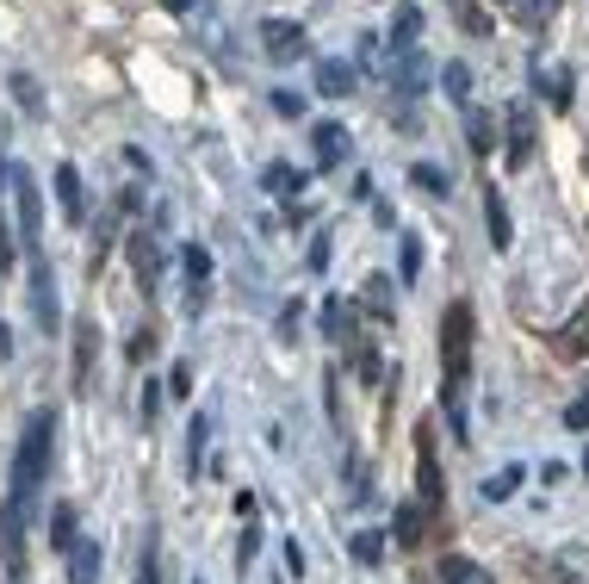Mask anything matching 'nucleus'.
Segmentation results:
<instances>
[{
    "instance_id": "nucleus-4",
    "label": "nucleus",
    "mask_w": 589,
    "mask_h": 584,
    "mask_svg": "<svg viewBox=\"0 0 589 584\" xmlns=\"http://www.w3.org/2000/svg\"><path fill=\"white\" fill-rule=\"evenodd\" d=\"M416 479H422V510H441V460H434V429H416Z\"/></svg>"
},
{
    "instance_id": "nucleus-27",
    "label": "nucleus",
    "mask_w": 589,
    "mask_h": 584,
    "mask_svg": "<svg viewBox=\"0 0 589 584\" xmlns=\"http://www.w3.org/2000/svg\"><path fill=\"white\" fill-rule=\"evenodd\" d=\"M515 485H521V467H503V473L484 479V498H490V504H503V498H515Z\"/></svg>"
},
{
    "instance_id": "nucleus-24",
    "label": "nucleus",
    "mask_w": 589,
    "mask_h": 584,
    "mask_svg": "<svg viewBox=\"0 0 589 584\" xmlns=\"http://www.w3.org/2000/svg\"><path fill=\"white\" fill-rule=\"evenodd\" d=\"M348 553H354L360 566H379V560H385V535H379V529H360V535L348 541Z\"/></svg>"
},
{
    "instance_id": "nucleus-21",
    "label": "nucleus",
    "mask_w": 589,
    "mask_h": 584,
    "mask_svg": "<svg viewBox=\"0 0 589 584\" xmlns=\"http://www.w3.org/2000/svg\"><path fill=\"white\" fill-rule=\"evenodd\" d=\"M261 187H267V193H279V199H298V193H304V174L286 168V162H273V168L261 174Z\"/></svg>"
},
{
    "instance_id": "nucleus-43",
    "label": "nucleus",
    "mask_w": 589,
    "mask_h": 584,
    "mask_svg": "<svg viewBox=\"0 0 589 584\" xmlns=\"http://www.w3.org/2000/svg\"><path fill=\"white\" fill-rule=\"evenodd\" d=\"M162 7H168V13H186V7H193V0H162Z\"/></svg>"
},
{
    "instance_id": "nucleus-18",
    "label": "nucleus",
    "mask_w": 589,
    "mask_h": 584,
    "mask_svg": "<svg viewBox=\"0 0 589 584\" xmlns=\"http://www.w3.org/2000/svg\"><path fill=\"white\" fill-rule=\"evenodd\" d=\"M441 584H496V578L478 566V560H465V553H447V560H441Z\"/></svg>"
},
{
    "instance_id": "nucleus-33",
    "label": "nucleus",
    "mask_w": 589,
    "mask_h": 584,
    "mask_svg": "<svg viewBox=\"0 0 589 584\" xmlns=\"http://www.w3.org/2000/svg\"><path fill=\"white\" fill-rule=\"evenodd\" d=\"M323 386H329V392H323V411H329V423H341V367H329V373H323Z\"/></svg>"
},
{
    "instance_id": "nucleus-36",
    "label": "nucleus",
    "mask_w": 589,
    "mask_h": 584,
    "mask_svg": "<svg viewBox=\"0 0 589 584\" xmlns=\"http://www.w3.org/2000/svg\"><path fill=\"white\" fill-rule=\"evenodd\" d=\"M410 174H416V187H428V193H447V174H441V168H428V162H416Z\"/></svg>"
},
{
    "instance_id": "nucleus-35",
    "label": "nucleus",
    "mask_w": 589,
    "mask_h": 584,
    "mask_svg": "<svg viewBox=\"0 0 589 584\" xmlns=\"http://www.w3.org/2000/svg\"><path fill=\"white\" fill-rule=\"evenodd\" d=\"M137 584H162V553H155V547H143V560H137Z\"/></svg>"
},
{
    "instance_id": "nucleus-30",
    "label": "nucleus",
    "mask_w": 589,
    "mask_h": 584,
    "mask_svg": "<svg viewBox=\"0 0 589 584\" xmlns=\"http://www.w3.org/2000/svg\"><path fill=\"white\" fill-rule=\"evenodd\" d=\"M441 88H447V94L465 106V88H472V69H465V63H447V69H441Z\"/></svg>"
},
{
    "instance_id": "nucleus-8",
    "label": "nucleus",
    "mask_w": 589,
    "mask_h": 584,
    "mask_svg": "<svg viewBox=\"0 0 589 584\" xmlns=\"http://www.w3.org/2000/svg\"><path fill=\"white\" fill-rule=\"evenodd\" d=\"M56 199H62V218H69V224H81V218H87V193H81V174H75V162H56Z\"/></svg>"
},
{
    "instance_id": "nucleus-26",
    "label": "nucleus",
    "mask_w": 589,
    "mask_h": 584,
    "mask_svg": "<svg viewBox=\"0 0 589 584\" xmlns=\"http://www.w3.org/2000/svg\"><path fill=\"white\" fill-rule=\"evenodd\" d=\"M397 280H403V286L422 280V237H403V249H397Z\"/></svg>"
},
{
    "instance_id": "nucleus-34",
    "label": "nucleus",
    "mask_w": 589,
    "mask_h": 584,
    "mask_svg": "<svg viewBox=\"0 0 589 584\" xmlns=\"http://www.w3.org/2000/svg\"><path fill=\"white\" fill-rule=\"evenodd\" d=\"M162 392H168V386H162V379H143V417H162Z\"/></svg>"
},
{
    "instance_id": "nucleus-1",
    "label": "nucleus",
    "mask_w": 589,
    "mask_h": 584,
    "mask_svg": "<svg viewBox=\"0 0 589 584\" xmlns=\"http://www.w3.org/2000/svg\"><path fill=\"white\" fill-rule=\"evenodd\" d=\"M441 355H447V386H441V411L453 423V442L465 448V392H472V305L453 299L447 324H441Z\"/></svg>"
},
{
    "instance_id": "nucleus-31",
    "label": "nucleus",
    "mask_w": 589,
    "mask_h": 584,
    "mask_svg": "<svg viewBox=\"0 0 589 584\" xmlns=\"http://www.w3.org/2000/svg\"><path fill=\"white\" fill-rule=\"evenodd\" d=\"M13 268H19V230L0 224V274H13Z\"/></svg>"
},
{
    "instance_id": "nucleus-20",
    "label": "nucleus",
    "mask_w": 589,
    "mask_h": 584,
    "mask_svg": "<svg viewBox=\"0 0 589 584\" xmlns=\"http://www.w3.org/2000/svg\"><path fill=\"white\" fill-rule=\"evenodd\" d=\"M465 137H472V150H478V156H490V150H496V119L472 106V112H465Z\"/></svg>"
},
{
    "instance_id": "nucleus-38",
    "label": "nucleus",
    "mask_w": 589,
    "mask_h": 584,
    "mask_svg": "<svg viewBox=\"0 0 589 584\" xmlns=\"http://www.w3.org/2000/svg\"><path fill=\"white\" fill-rule=\"evenodd\" d=\"M168 392H174V398H193V367H186V361L168 373Z\"/></svg>"
},
{
    "instance_id": "nucleus-45",
    "label": "nucleus",
    "mask_w": 589,
    "mask_h": 584,
    "mask_svg": "<svg viewBox=\"0 0 589 584\" xmlns=\"http://www.w3.org/2000/svg\"><path fill=\"white\" fill-rule=\"evenodd\" d=\"M0 168H7V156H0Z\"/></svg>"
},
{
    "instance_id": "nucleus-5",
    "label": "nucleus",
    "mask_w": 589,
    "mask_h": 584,
    "mask_svg": "<svg viewBox=\"0 0 589 584\" xmlns=\"http://www.w3.org/2000/svg\"><path fill=\"white\" fill-rule=\"evenodd\" d=\"M354 81H360V69L348 63V57H323V63H317V94L323 100H348Z\"/></svg>"
},
{
    "instance_id": "nucleus-32",
    "label": "nucleus",
    "mask_w": 589,
    "mask_h": 584,
    "mask_svg": "<svg viewBox=\"0 0 589 584\" xmlns=\"http://www.w3.org/2000/svg\"><path fill=\"white\" fill-rule=\"evenodd\" d=\"M341 330H348V305L329 299V305H323V336H329V342H341Z\"/></svg>"
},
{
    "instance_id": "nucleus-10",
    "label": "nucleus",
    "mask_w": 589,
    "mask_h": 584,
    "mask_svg": "<svg viewBox=\"0 0 589 584\" xmlns=\"http://www.w3.org/2000/svg\"><path fill=\"white\" fill-rule=\"evenodd\" d=\"M484 224H490V249H509V243H515V224H509V206H503V187H484Z\"/></svg>"
},
{
    "instance_id": "nucleus-39",
    "label": "nucleus",
    "mask_w": 589,
    "mask_h": 584,
    "mask_svg": "<svg viewBox=\"0 0 589 584\" xmlns=\"http://www.w3.org/2000/svg\"><path fill=\"white\" fill-rule=\"evenodd\" d=\"M565 429H589V398H571V404H565Z\"/></svg>"
},
{
    "instance_id": "nucleus-23",
    "label": "nucleus",
    "mask_w": 589,
    "mask_h": 584,
    "mask_svg": "<svg viewBox=\"0 0 589 584\" xmlns=\"http://www.w3.org/2000/svg\"><path fill=\"white\" fill-rule=\"evenodd\" d=\"M131 262H137V280H143V293H155V274H162V262H155L149 237H131Z\"/></svg>"
},
{
    "instance_id": "nucleus-14",
    "label": "nucleus",
    "mask_w": 589,
    "mask_h": 584,
    "mask_svg": "<svg viewBox=\"0 0 589 584\" xmlns=\"http://www.w3.org/2000/svg\"><path fill=\"white\" fill-rule=\"evenodd\" d=\"M416 38H422V7H416V0H403L397 13H391V44L416 50Z\"/></svg>"
},
{
    "instance_id": "nucleus-42",
    "label": "nucleus",
    "mask_w": 589,
    "mask_h": 584,
    "mask_svg": "<svg viewBox=\"0 0 589 584\" xmlns=\"http://www.w3.org/2000/svg\"><path fill=\"white\" fill-rule=\"evenodd\" d=\"M490 7H503V13H527V0H490Z\"/></svg>"
},
{
    "instance_id": "nucleus-16",
    "label": "nucleus",
    "mask_w": 589,
    "mask_h": 584,
    "mask_svg": "<svg viewBox=\"0 0 589 584\" xmlns=\"http://www.w3.org/2000/svg\"><path fill=\"white\" fill-rule=\"evenodd\" d=\"M93 348H100V336H93V324L81 317L75 324V392H87V379H93Z\"/></svg>"
},
{
    "instance_id": "nucleus-6",
    "label": "nucleus",
    "mask_w": 589,
    "mask_h": 584,
    "mask_svg": "<svg viewBox=\"0 0 589 584\" xmlns=\"http://www.w3.org/2000/svg\"><path fill=\"white\" fill-rule=\"evenodd\" d=\"M552 342H558V361H589V305H577V311L565 317V330H558Z\"/></svg>"
},
{
    "instance_id": "nucleus-28",
    "label": "nucleus",
    "mask_w": 589,
    "mask_h": 584,
    "mask_svg": "<svg viewBox=\"0 0 589 584\" xmlns=\"http://www.w3.org/2000/svg\"><path fill=\"white\" fill-rule=\"evenodd\" d=\"M205 436H211V423H205V411L193 417V436H186V473L199 479V454H205Z\"/></svg>"
},
{
    "instance_id": "nucleus-11",
    "label": "nucleus",
    "mask_w": 589,
    "mask_h": 584,
    "mask_svg": "<svg viewBox=\"0 0 589 584\" xmlns=\"http://www.w3.org/2000/svg\"><path fill=\"white\" fill-rule=\"evenodd\" d=\"M571 88H577V75H571L565 63H558V69H540V100H546L552 112H571V100H577Z\"/></svg>"
},
{
    "instance_id": "nucleus-37",
    "label": "nucleus",
    "mask_w": 589,
    "mask_h": 584,
    "mask_svg": "<svg viewBox=\"0 0 589 584\" xmlns=\"http://www.w3.org/2000/svg\"><path fill=\"white\" fill-rule=\"evenodd\" d=\"M273 112H279V119H298V112H304V100H298L292 88H273Z\"/></svg>"
},
{
    "instance_id": "nucleus-22",
    "label": "nucleus",
    "mask_w": 589,
    "mask_h": 584,
    "mask_svg": "<svg viewBox=\"0 0 589 584\" xmlns=\"http://www.w3.org/2000/svg\"><path fill=\"white\" fill-rule=\"evenodd\" d=\"M366 311L379 317V324H391V311H397V299H391V274H372L366 280Z\"/></svg>"
},
{
    "instance_id": "nucleus-13",
    "label": "nucleus",
    "mask_w": 589,
    "mask_h": 584,
    "mask_svg": "<svg viewBox=\"0 0 589 584\" xmlns=\"http://www.w3.org/2000/svg\"><path fill=\"white\" fill-rule=\"evenodd\" d=\"M310 143H317V168H335L348 156V131L341 125H310Z\"/></svg>"
},
{
    "instance_id": "nucleus-40",
    "label": "nucleus",
    "mask_w": 589,
    "mask_h": 584,
    "mask_svg": "<svg viewBox=\"0 0 589 584\" xmlns=\"http://www.w3.org/2000/svg\"><path fill=\"white\" fill-rule=\"evenodd\" d=\"M7 355H13V330L0 324V367H7Z\"/></svg>"
},
{
    "instance_id": "nucleus-15",
    "label": "nucleus",
    "mask_w": 589,
    "mask_h": 584,
    "mask_svg": "<svg viewBox=\"0 0 589 584\" xmlns=\"http://www.w3.org/2000/svg\"><path fill=\"white\" fill-rule=\"evenodd\" d=\"M7 88H13V100H19V112H25V119H44V88H38V75L13 69V75H7Z\"/></svg>"
},
{
    "instance_id": "nucleus-19",
    "label": "nucleus",
    "mask_w": 589,
    "mask_h": 584,
    "mask_svg": "<svg viewBox=\"0 0 589 584\" xmlns=\"http://www.w3.org/2000/svg\"><path fill=\"white\" fill-rule=\"evenodd\" d=\"M186 286H193V293H205V286H211V249H205V243H186Z\"/></svg>"
},
{
    "instance_id": "nucleus-7",
    "label": "nucleus",
    "mask_w": 589,
    "mask_h": 584,
    "mask_svg": "<svg viewBox=\"0 0 589 584\" xmlns=\"http://www.w3.org/2000/svg\"><path fill=\"white\" fill-rule=\"evenodd\" d=\"M534 162V112L515 100L509 106V168H527Z\"/></svg>"
},
{
    "instance_id": "nucleus-2",
    "label": "nucleus",
    "mask_w": 589,
    "mask_h": 584,
    "mask_svg": "<svg viewBox=\"0 0 589 584\" xmlns=\"http://www.w3.org/2000/svg\"><path fill=\"white\" fill-rule=\"evenodd\" d=\"M7 181H13V206H19V224H13V230H19V243L38 255V237H44V193H38V181H31L19 162L7 168Z\"/></svg>"
},
{
    "instance_id": "nucleus-44",
    "label": "nucleus",
    "mask_w": 589,
    "mask_h": 584,
    "mask_svg": "<svg viewBox=\"0 0 589 584\" xmlns=\"http://www.w3.org/2000/svg\"><path fill=\"white\" fill-rule=\"evenodd\" d=\"M583 473H589V454H583Z\"/></svg>"
},
{
    "instance_id": "nucleus-41",
    "label": "nucleus",
    "mask_w": 589,
    "mask_h": 584,
    "mask_svg": "<svg viewBox=\"0 0 589 584\" xmlns=\"http://www.w3.org/2000/svg\"><path fill=\"white\" fill-rule=\"evenodd\" d=\"M527 13H558V0H527Z\"/></svg>"
},
{
    "instance_id": "nucleus-3",
    "label": "nucleus",
    "mask_w": 589,
    "mask_h": 584,
    "mask_svg": "<svg viewBox=\"0 0 589 584\" xmlns=\"http://www.w3.org/2000/svg\"><path fill=\"white\" fill-rule=\"evenodd\" d=\"M261 44H267V57H273V63H298V57L310 50V38H304V25H298V19H267Z\"/></svg>"
},
{
    "instance_id": "nucleus-29",
    "label": "nucleus",
    "mask_w": 589,
    "mask_h": 584,
    "mask_svg": "<svg viewBox=\"0 0 589 584\" xmlns=\"http://www.w3.org/2000/svg\"><path fill=\"white\" fill-rule=\"evenodd\" d=\"M447 7H453V13H459V25H465V32H472V38H484V32H490V19L478 13V0H447Z\"/></svg>"
},
{
    "instance_id": "nucleus-25",
    "label": "nucleus",
    "mask_w": 589,
    "mask_h": 584,
    "mask_svg": "<svg viewBox=\"0 0 589 584\" xmlns=\"http://www.w3.org/2000/svg\"><path fill=\"white\" fill-rule=\"evenodd\" d=\"M422 529H428V510H422V504H403V510H397V541H403V547H416Z\"/></svg>"
},
{
    "instance_id": "nucleus-12",
    "label": "nucleus",
    "mask_w": 589,
    "mask_h": 584,
    "mask_svg": "<svg viewBox=\"0 0 589 584\" xmlns=\"http://www.w3.org/2000/svg\"><path fill=\"white\" fill-rule=\"evenodd\" d=\"M75 541H81V510L75 504H56V510H50V547L69 560V547H75Z\"/></svg>"
},
{
    "instance_id": "nucleus-9",
    "label": "nucleus",
    "mask_w": 589,
    "mask_h": 584,
    "mask_svg": "<svg viewBox=\"0 0 589 584\" xmlns=\"http://www.w3.org/2000/svg\"><path fill=\"white\" fill-rule=\"evenodd\" d=\"M100 553H106L100 541L81 535L75 547H69V584H100Z\"/></svg>"
},
{
    "instance_id": "nucleus-17",
    "label": "nucleus",
    "mask_w": 589,
    "mask_h": 584,
    "mask_svg": "<svg viewBox=\"0 0 589 584\" xmlns=\"http://www.w3.org/2000/svg\"><path fill=\"white\" fill-rule=\"evenodd\" d=\"M31 305H38V324H44V330H56V311H50V268H44V255H31Z\"/></svg>"
}]
</instances>
